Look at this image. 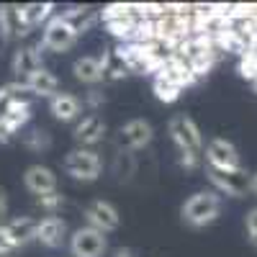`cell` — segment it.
Instances as JSON below:
<instances>
[{"label": "cell", "instance_id": "cell-19", "mask_svg": "<svg viewBox=\"0 0 257 257\" xmlns=\"http://www.w3.org/2000/svg\"><path fill=\"white\" fill-rule=\"evenodd\" d=\"M98 59H100V67H103V80L118 82V80H123V77L132 75V70H128L126 59L118 54V49H105Z\"/></svg>", "mask_w": 257, "mask_h": 257}, {"label": "cell", "instance_id": "cell-39", "mask_svg": "<svg viewBox=\"0 0 257 257\" xmlns=\"http://www.w3.org/2000/svg\"><path fill=\"white\" fill-rule=\"evenodd\" d=\"M3 44H6V39H3V36H0V49H3Z\"/></svg>", "mask_w": 257, "mask_h": 257}, {"label": "cell", "instance_id": "cell-21", "mask_svg": "<svg viewBox=\"0 0 257 257\" xmlns=\"http://www.w3.org/2000/svg\"><path fill=\"white\" fill-rule=\"evenodd\" d=\"M72 72L85 85H98L103 80V67H100V59L98 57H80V59H75Z\"/></svg>", "mask_w": 257, "mask_h": 257}, {"label": "cell", "instance_id": "cell-12", "mask_svg": "<svg viewBox=\"0 0 257 257\" xmlns=\"http://www.w3.org/2000/svg\"><path fill=\"white\" fill-rule=\"evenodd\" d=\"M103 139H105V121L98 113H90V116H85L82 121H77V126H75V142L80 147L93 149Z\"/></svg>", "mask_w": 257, "mask_h": 257}, {"label": "cell", "instance_id": "cell-7", "mask_svg": "<svg viewBox=\"0 0 257 257\" xmlns=\"http://www.w3.org/2000/svg\"><path fill=\"white\" fill-rule=\"evenodd\" d=\"M155 139V128L144 118H132L118 128V149L126 152H139V149L149 147Z\"/></svg>", "mask_w": 257, "mask_h": 257}, {"label": "cell", "instance_id": "cell-25", "mask_svg": "<svg viewBox=\"0 0 257 257\" xmlns=\"http://www.w3.org/2000/svg\"><path fill=\"white\" fill-rule=\"evenodd\" d=\"M21 142H24V147L31 149V152H47V149L52 147V137H49V132H44V128H29Z\"/></svg>", "mask_w": 257, "mask_h": 257}, {"label": "cell", "instance_id": "cell-40", "mask_svg": "<svg viewBox=\"0 0 257 257\" xmlns=\"http://www.w3.org/2000/svg\"><path fill=\"white\" fill-rule=\"evenodd\" d=\"M254 88H257V80H254Z\"/></svg>", "mask_w": 257, "mask_h": 257}, {"label": "cell", "instance_id": "cell-31", "mask_svg": "<svg viewBox=\"0 0 257 257\" xmlns=\"http://www.w3.org/2000/svg\"><path fill=\"white\" fill-rule=\"evenodd\" d=\"M239 75L244 77V80H257V59L254 57H249V54H244V57H239Z\"/></svg>", "mask_w": 257, "mask_h": 257}, {"label": "cell", "instance_id": "cell-9", "mask_svg": "<svg viewBox=\"0 0 257 257\" xmlns=\"http://www.w3.org/2000/svg\"><path fill=\"white\" fill-rule=\"evenodd\" d=\"M85 221H88V226L108 234V231H116L121 226V213L113 203L98 198V201H90L85 206Z\"/></svg>", "mask_w": 257, "mask_h": 257}, {"label": "cell", "instance_id": "cell-29", "mask_svg": "<svg viewBox=\"0 0 257 257\" xmlns=\"http://www.w3.org/2000/svg\"><path fill=\"white\" fill-rule=\"evenodd\" d=\"M18 242L11 237V231L6 224H0V257H16L18 254Z\"/></svg>", "mask_w": 257, "mask_h": 257}, {"label": "cell", "instance_id": "cell-33", "mask_svg": "<svg viewBox=\"0 0 257 257\" xmlns=\"http://www.w3.org/2000/svg\"><path fill=\"white\" fill-rule=\"evenodd\" d=\"M178 162H180V167L188 170V173H196V170L201 167V162H203V157H201V155H185V152H178Z\"/></svg>", "mask_w": 257, "mask_h": 257}, {"label": "cell", "instance_id": "cell-2", "mask_svg": "<svg viewBox=\"0 0 257 257\" xmlns=\"http://www.w3.org/2000/svg\"><path fill=\"white\" fill-rule=\"evenodd\" d=\"M167 134H170V139L175 142L178 152L201 155V157H203V137H201V128H198V123L193 121L188 113H178V116L170 118Z\"/></svg>", "mask_w": 257, "mask_h": 257}, {"label": "cell", "instance_id": "cell-16", "mask_svg": "<svg viewBox=\"0 0 257 257\" xmlns=\"http://www.w3.org/2000/svg\"><path fill=\"white\" fill-rule=\"evenodd\" d=\"M62 18H64V24H67V26L80 36V34L90 31V29L98 24L100 11H95V8H90V6H72V8H67V11L62 13Z\"/></svg>", "mask_w": 257, "mask_h": 257}, {"label": "cell", "instance_id": "cell-3", "mask_svg": "<svg viewBox=\"0 0 257 257\" xmlns=\"http://www.w3.org/2000/svg\"><path fill=\"white\" fill-rule=\"evenodd\" d=\"M62 167H64V173H67L70 178L82 180V183H93L103 173V160H100V155L95 152V149L77 147V149H72V152L64 157Z\"/></svg>", "mask_w": 257, "mask_h": 257}, {"label": "cell", "instance_id": "cell-20", "mask_svg": "<svg viewBox=\"0 0 257 257\" xmlns=\"http://www.w3.org/2000/svg\"><path fill=\"white\" fill-rule=\"evenodd\" d=\"M31 121V103L26 98H18V100H8L6 105V116H3V123L11 128L13 134H18L21 128Z\"/></svg>", "mask_w": 257, "mask_h": 257}, {"label": "cell", "instance_id": "cell-18", "mask_svg": "<svg viewBox=\"0 0 257 257\" xmlns=\"http://www.w3.org/2000/svg\"><path fill=\"white\" fill-rule=\"evenodd\" d=\"M160 75H162L165 80H170L173 85H178L180 90H183V88H190V85H196V82H198L196 75H193V70H190V64H188L185 59H180L178 54L165 64V70H162Z\"/></svg>", "mask_w": 257, "mask_h": 257}, {"label": "cell", "instance_id": "cell-6", "mask_svg": "<svg viewBox=\"0 0 257 257\" xmlns=\"http://www.w3.org/2000/svg\"><path fill=\"white\" fill-rule=\"evenodd\" d=\"M41 49H49V52H70L77 44V34L64 24L62 16H52V21L44 26V34H41Z\"/></svg>", "mask_w": 257, "mask_h": 257}, {"label": "cell", "instance_id": "cell-5", "mask_svg": "<svg viewBox=\"0 0 257 257\" xmlns=\"http://www.w3.org/2000/svg\"><path fill=\"white\" fill-rule=\"evenodd\" d=\"M105 249H108V242H105V234L93 229V226H80L72 231L70 237V252L72 257H103Z\"/></svg>", "mask_w": 257, "mask_h": 257}, {"label": "cell", "instance_id": "cell-35", "mask_svg": "<svg viewBox=\"0 0 257 257\" xmlns=\"http://www.w3.org/2000/svg\"><path fill=\"white\" fill-rule=\"evenodd\" d=\"M6 213H8V193H6V188H0V224H3Z\"/></svg>", "mask_w": 257, "mask_h": 257}, {"label": "cell", "instance_id": "cell-1", "mask_svg": "<svg viewBox=\"0 0 257 257\" xmlns=\"http://www.w3.org/2000/svg\"><path fill=\"white\" fill-rule=\"evenodd\" d=\"M180 216L188 226L203 229L221 216V196L216 190H198L183 203Z\"/></svg>", "mask_w": 257, "mask_h": 257}, {"label": "cell", "instance_id": "cell-32", "mask_svg": "<svg viewBox=\"0 0 257 257\" xmlns=\"http://www.w3.org/2000/svg\"><path fill=\"white\" fill-rule=\"evenodd\" d=\"M244 226H247V239H249V244H252V247L257 249V206L247 211Z\"/></svg>", "mask_w": 257, "mask_h": 257}, {"label": "cell", "instance_id": "cell-30", "mask_svg": "<svg viewBox=\"0 0 257 257\" xmlns=\"http://www.w3.org/2000/svg\"><path fill=\"white\" fill-rule=\"evenodd\" d=\"M132 13V3H111V6H105L100 11V18H103V24H108V21L113 18H123Z\"/></svg>", "mask_w": 257, "mask_h": 257}, {"label": "cell", "instance_id": "cell-38", "mask_svg": "<svg viewBox=\"0 0 257 257\" xmlns=\"http://www.w3.org/2000/svg\"><path fill=\"white\" fill-rule=\"evenodd\" d=\"M249 190L257 196V173H252V185H249Z\"/></svg>", "mask_w": 257, "mask_h": 257}, {"label": "cell", "instance_id": "cell-13", "mask_svg": "<svg viewBox=\"0 0 257 257\" xmlns=\"http://www.w3.org/2000/svg\"><path fill=\"white\" fill-rule=\"evenodd\" d=\"M24 185L29 193H34L39 198V196H47V193L57 190V175L44 165H31L24 173Z\"/></svg>", "mask_w": 257, "mask_h": 257}, {"label": "cell", "instance_id": "cell-15", "mask_svg": "<svg viewBox=\"0 0 257 257\" xmlns=\"http://www.w3.org/2000/svg\"><path fill=\"white\" fill-rule=\"evenodd\" d=\"M49 111H52V116H54L57 121L70 123V121H77V118H80V113H82V103H80L77 95H72V93H62V90H59L54 98H49Z\"/></svg>", "mask_w": 257, "mask_h": 257}, {"label": "cell", "instance_id": "cell-34", "mask_svg": "<svg viewBox=\"0 0 257 257\" xmlns=\"http://www.w3.org/2000/svg\"><path fill=\"white\" fill-rule=\"evenodd\" d=\"M103 103H105V95H103L98 88L88 90V95H85V105H90V108H100Z\"/></svg>", "mask_w": 257, "mask_h": 257}, {"label": "cell", "instance_id": "cell-23", "mask_svg": "<svg viewBox=\"0 0 257 257\" xmlns=\"http://www.w3.org/2000/svg\"><path fill=\"white\" fill-rule=\"evenodd\" d=\"M113 175L118 178V183H128L137 175V157H134V152L118 149L116 157H113Z\"/></svg>", "mask_w": 257, "mask_h": 257}, {"label": "cell", "instance_id": "cell-27", "mask_svg": "<svg viewBox=\"0 0 257 257\" xmlns=\"http://www.w3.org/2000/svg\"><path fill=\"white\" fill-rule=\"evenodd\" d=\"M216 54H203V57H196V59H190L188 64H190V70H193V75H196V80H201V77H206L211 70H213V64H216Z\"/></svg>", "mask_w": 257, "mask_h": 257}, {"label": "cell", "instance_id": "cell-24", "mask_svg": "<svg viewBox=\"0 0 257 257\" xmlns=\"http://www.w3.org/2000/svg\"><path fill=\"white\" fill-rule=\"evenodd\" d=\"M52 11H54L52 3H31V6H24V18H26L29 29L34 31V29H39L41 24L47 26L49 21H52Z\"/></svg>", "mask_w": 257, "mask_h": 257}, {"label": "cell", "instance_id": "cell-37", "mask_svg": "<svg viewBox=\"0 0 257 257\" xmlns=\"http://www.w3.org/2000/svg\"><path fill=\"white\" fill-rule=\"evenodd\" d=\"M113 257H134V252L128 249V247H121V249H116V252H113Z\"/></svg>", "mask_w": 257, "mask_h": 257}, {"label": "cell", "instance_id": "cell-8", "mask_svg": "<svg viewBox=\"0 0 257 257\" xmlns=\"http://www.w3.org/2000/svg\"><path fill=\"white\" fill-rule=\"evenodd\" d=\"M203 155H206L208 167H213V170H237V167H242L239 149L234 147L229 139H221V137L211 139L203 147Z\"/></svg>", "mask_w": 257, "mask_h": 257}, {"label": "cell", "instance_id": "cell-17", "mask_svg": "<svg viewBox=\"0 0 257 257\" xmlns=\"http://www.w3.org/2000/svg\"><path fill=\"white\" fill-rule=\"evenodd\" d=\"M24 82H26V88H29V93H31V95L54 98V95L59 93V80H57V75H54V72H49L47 67L36 70V72H34V75H29Z\"/></svg>", "mask_w": 257, "mask_h": 257}, {"label": "cell", "instance_id": "cell-11", "mask_svg": "<svg viewBox=\"0 0 257 257\" xmlns=\"http://www.w3.org/2000/svg\"><path fill=\"white\" fill-rule=\"evenodd\" d=\"M67 239V221L59 216H44L41 221H36V242L44 244L49 249H57Z\"/></svg>", "mask_w": 257, "mask_h": 257}, {"label": "cell", "instance_id": "cell-28", "mask_svg": "<svg viewBox=\"0 0 257 257\" xmlns=\"http://www.w3.org/2000/svg\"><path fill=\"white\" fill-rule=\"evenodd\" d=\"M36 203L47 211V216H57V211L64 206V196L59 190H54V193H47V196H39Z\"/></svg>", "mask_w": 257, "mask_h": 257}, {"label": "cell", "instance_id": "cell-36", "mask_svg": "<svg viewBox=\"0 0 257 257\" xmlns=\"http://www.w3.org/2000/svg\"><path fill=\"white\" fill-rule=\"evenodd\" d=\"M13 137H16V134L11 132V128H8V126H6L3 121H0V144H8V142H11Z\"/></svg>", "mask_w": 257, "mask_h": 257}, {"label": "cell", "instance_id": "cell-10", "mask_svg": "<svg viewBox=\"0 0 257 257\" xmlns=\"http://www.w3.org/2000/svg\"><path fill=\"white\" fill-rule=\"evenodd\" d=\"M31 34L24 8L21 6H0V36L3 39H26Z\"/></svg>", "mask_w": 257, "mask_h": 257}, {"label": "cell", "instance_id": "cell-4", "mask_svg": "<svg viewBox=\"0 0 257 257\" xmlns=\"http://www.w3.org/2000/svg\"><path fill=\"white\" fill-rule=\"evenodd\" d=\"M206 175H208L211 185L216 188L219 196L242 198V196L249 193V185H252V175L247 173L244 167H237V170H213V167H206Z\"/></svg>", "mask_w": 257, "mask_h": 257}, {"label": "cell", "instance_id": "cell-26", "mask_svg": "<svg viewBox=\"0 0 257 257\" xmlns=\"http://www.w3.org/2000/svg\"><path fill=\"white\" fill-rule=\"evenodd\" d=\"M152 90H155L157 100H162V103H175V100L180 98V93H183V90L178 88V85H173L170 80H165L162 75H157V77H155Z\"/></svg>", "mask_w": 257, "mask_h": 257}, {"label": "cell", "instance_id": "cell-14", "mask_svg": "<svg viewBox=\"0 0 257 257\" xmlns=\"http://www.w3.org/2000/svg\"><path fill=\"white\" fill-rule=\"evenodd\" d=\"M11 70L21 82L29 75H34L36 70H41V44L39 47H18L11 59Z\"/></svg>", "mask_w": 257, "mask_h": 257}, {"label": "cell", "instance_id": "cell-22", "mask_svg": "<svg viewBox=\"0 0 257 257\" xmlns=\"http://www.w3.org/2000/svg\"><path fill=\"white\" fill-rule=\"evenodd\" d=\"M11 237L18 242V247H26L29 242H36V221L31 216H13L6 221Z\"/></svg>", "mask_w": 257, "mask_h": 257}]
</instances>
